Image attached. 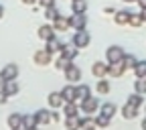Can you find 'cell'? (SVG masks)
I'll list each match as a JSON object with an SVG mask.
<instances>
[{"label":"cell","instance_id":"obj_32","mask_svg":"<svg viewBox=\"0 0 146 130\" xmlns=\"http://www.w3.org/2000/svg\"><path fill=\"white\" fill-rule=\"evenodd\" d=\"M142 102H144V100H142V94H138V91H134V94L128 98V104H132V106H136V108H140Z\"/></svg>","mask_w":146,"mask_h":130},{"label":"cell","instance_id":"obj_4","mask_svg":"<svg viewBox=\"0 0 146 130\" xmlns=\"http://www.w3.org/2000/svg\"><path fill=\"white\" fill-rule=\"evenodd\" d=\"M35 63L36 65H41V67H45V65H51V61H53V53H49L47 49H39V51H35Z\"/></svg>","mask_w":146,"mask_h":130},{"label":"cell","instance_id":"obj_19","mask_svg":"<svg viewBox=\"0 0 146 130\" xmlns=\"http://www.w3.org/2000/svg\"><path fill=\"white\" fill-rule=\"evenodd\" d=\"M116 104H112V102H108V104H104L102 108H100V114H104V116H108V118H114L116 116Z\"/></svg>","mask_w":146,"mask_h":130},{"label":"cell","instance_id":"obj_17","mask_svg":"<svg viewBox=\"0 0 146 130\" xmlns=\"http://www.w3.org/2000/svg\"><path fill=\"white\" fill-rule=\"evenodd\" d=\"M63 114H65V116H79V106H77V102H65V104H63Z\"/></svg>","mask_w":146,"mask_h":130},{"label":"cell","instance_id":"obj_21","mask_svg":"<svg viewBox=\"0 0 146 130\" xmlns=\"http://www.w3.org/2000/svg\"><path fill=\"white\" fill-rule=\"evenodd\" d=\"M130 14L132 12H128V10H118L116 16H114L116 25H128V23H130Z\"/></svg>","mask_w":146,"mask_h":130},{"label":"cell","instance_id":"obj_38","mask_svg":"<svg viewBox=\"0 0 146 130\" xmlns=\"http://www.w3.org/2000/svg\"><path fill=\"white\" fill-rule=\"evenodd\" d=\"M4 83H6V77H4V73H2V71H0V89H2V87H4Z\"/></svg>","mask_w":146,"mask_h":130},{"label":"cell","instance_id":"obj_37","mask_svg":"<svg viewBox=\"0 0 146 130\" xmlns=\"http://www.w3.org/2000/svg\"><path fill=\"white\" fill-rule=\"evenodd\" d=\"M39 4L45 6V8H49V6H55V0H39Z\"/></svg>","mask_w":146,"mask_h":130},{"label":"cell","instance_id":"obj_39","mask_svg":"<svg viewBox=\"0 0 146 130\" xmlns=\"http://www.w3.org/2000/svg\"><path fill=\"white\" fill-rule=\"evenodd\" d=\"M23 2H25V4H29V6H35L36 2H39V0H23Z\"/></svg>","mask_w":146,"mask_h":130},{"label":"cell","instance_id":"obj_15","mask_svg":"<svg viewBox=\"0 0 146 130\" xmlns=\"http://www.w3.org/2000/svg\"><path fill=\"white\" fill-rule=\"evenodd\" d=\"M61 96H63L65 102H75V83H69L67 81V85L61 89Z\"/></svg>","mask_w":146,"mask_h":130},{"label":"cell","instance_id":"obj_9","mask_svg":"<svg viewBox=\"0 0 146 130\" xmlns=\"http://www.w3.org/2000/svg\"><path fill=\"white\" fill-rule=\"evenodd\" d=\"M53 27H55V31H57V33H65L67 29H71V23H69V18H67V16L59 14V16L53 21Z\"/></svg>","mask_w":146,"mask_h":130},{"label":"cell","instance_id":"obj_6","mask_svg":"<svg viewBox=\"0 0 146 130\" xmlns=\"http://www.w3.org/2000/svg\"><path fill=\"white\" fill-rule=\"evenodd\" d=\"M65 79L69 81V83H75V81H79L81 79V69L77 67V65H69L67 69H65Z\"/></svg>","mask_w":146,"mask_h":130},{"label":"cell","instance_id":"obj_3","mask_svg":"<svg viewBox=\"0 0 146 130\" xmlns=\"http://www.w3.org/2000/svg\"><path fill=\"white\" fill-rule=\"evenodd\" d=\"M124 55H126V53H124L122 47L112 45V47H108V51H106V59H108V63H114V61H122Z\"/></svg>","mask_w":146,"mask_h":130},{"label":"cell","instance_id":"obj_20","mask_svg":"<svg viewBox=\"0 0 146 130\" xmlns=\"http://www.w3.org/2000/svg\"><path fill=\"white\" fill-rule=\"evenodd\" d=\"M8 126H10L12 130L23 128V114H10V116H8Z\"/></svg>","mask_w":146,"mask_h":130},{"label":"cell","instance_id":"obj_25","mask_svg":"<svg viewBox=\"0 0 146 130\" xmlns=\"http://www.w3.org/2000/svg\"><path fill=\"white\" fill-rule=\"evenodd\" d=\"M71 63H73V61H71V59H67V57H63V55H59V57L55 59V67H57V69H61V71H65V69H67Z\"/></svg>","mask_w":146,"mask_h":130},{"label":"cell","instance_id":"obj_44","mask_svg":"<svg viewBox=\"0 0 146 130\" xmlns=\"http://www.w3.org/2000/svg\"><path fill=\"white\" fill-rule=\"evenodd\" d=\"M124 2H136V0H124Z\"/></svg>","mask_w":146,"mask_h":130},{"label":"cell","instance_id":"obj_35","mask_svg":"<svg viewBox=\"0 0 146 130\" xmlns=\"http://www.w3.org/2000/svg\"><path fill=\"white\" fill-rule=\"evenodd\" d=\"M87 126H94V120L87 116H83V118L77 116V128H87Z\"/></svg>","mask_w":146,"mask_h":130},{"label":"cell","instance_id":"obj_27","mask_svg":"<svg viewBox=\"0 0 146 130\" xmlns=\"http://www.w3.org/2000/svg\"><path fill=\"white\" fill-rule=\"evenodd\" d=\"M96 89H98V94H110V81L100 77V81L96 83Z\"/></svg>","mask_w":146,"mask_h":130},{"label":"cell","instance_id":"obj_40","mask_svg":"<svg viewBox=\"0 0 146 130\" xmlns=\"http://www.w3.org/2000/svg\"><path fill=\"white\" fill-rule=\"evenodd\" d=\"M136 4H138L140 8H146V0H136Z\"/></svg>","mask_w":146,"mask_h":130},{"label":"cell","instance_id":"obj_34","mask_svg":"<svg viewBox=\"0 0 146 130\" xmlns=\"http://www.w3.org/2000/svg\"><path fill=\"white\" fill-rule=\"evenodd\" d=\"M57 16H59V10L55 8V6H49V8H45V18H47V21H51V23H53Z\"/></svg>","mask_w":146,"mask_h":130},{"label":"cell","instance_id":"obj_12","mask_svg":"<svg viewBox=\"0 0 146 130\" xmlns=\"http://www.w3.org/2000/svg\"><path fill=\"white\" fill-rule=\"evenodd\" d=\"M108 65L110 63H104V61H96L94 65H91V73L100 79V77H106L108 75Z\"/></svg>","mask_w":146,"mask_h":130},{"label":"cell","instance_id":"obj_11","mask_svg":"<svg viewBox=\"0 0 146 130\" xmlns=\"http://www.w3.org/2000/svg\"><path fill=\"white\" fill-rule=\"evenodd\" d=\"M35 118H36V124H41V126H47V124H51V120H53V114L49 112V110H36V114H35Z\"/></svg>","mask_w":146,"mask_h":130},{"label":"cell","instance_id":"obj_41","mask_svg":"<svg viewBox=\"0 0 146 130\" xmlns=\"http://www.w3.org/2000/svg\"><path fill=\"white\" fill-rule=\"evenodd\" d=\"M140 14H142V18H144V23H146V8H140Z\"/></svg>","mask_w":146,"mask_h":130},{"label":"cell","instance_id":"obj_42","mask_svg":"<svg viewBox=\"0 0 146 130\" xmlns=\"http://www.w3.org/2000/svg\"><path fill=\"white\" fill-rule=\"evenodd\" d=\"M2 16H4V6L0 4V18H2Z\"/></svg>","mask_w":146,"mask_h":130},{"label":"cell","instance_id":"obj_22","mask_svg":"<svg viewBox=\"0 0 146 130\" xmlns=\"http://www.w3.org/2000/svg\"><path fill=\"white\" fill-rule=\"evenodd\" d=\"M8 96H14V94H18V81L16 79H6V83H4V87H2Z\"/></svg>","mask_w":146,"mask_h":130},{"label":"cell","instance_id":"obj_16","mask_svg":"<svg viewBox=\"0 0 146 130\" xmlns=\"http://www.w3.org/2000/svg\"><path fill=\"white\" fill-rule=\"evenodd\" d=\"M2 73H4L6 79H16L18 77V65L16 63H8V65L2 67Z\"/></svg>","mask_w":146,"mask_h":130},{"label":"cell","instance_id":"obj_30","mask_svg":"<svg viewBox=\"0 0 146 130\" xmlns=\"http://www.w3.org/2000/svg\"><path fill=\"white\" fill-rule=\"evenodd\" d=\"M134 89L138 91V94H146V77H138L136 81H134Z\"/></svg>","mask_w":146,"mask_h":130},{"label":"cell","instance_id":"obj_36","mask_svg":"<svg viewBox=\"0 0 146 130\" xmlns=\"http://www.w3.org/2000/svg\"><path fill=\"white\" fill-rule=\"evenodd\" d=\"M8 98H10V96L6 94V91H4V89H0V106L6 104V102H8Z\"/></svg>","mask_w":146,"mask_h":130},{"label":"cell","instance_id":"obj_33","mask_svg":"<svg viewBox=\"0 0 146 130\" xmlns=\"http://www.w3.org/2000/svg\"><path fill=\"white\" fill-rule=\"evenodd\" d=\"M132 71L136 73V77H144V75H146V61H138Z\"/></svg>","mask_w":146,"mask_h":130},{"label":"cell","instance_id":"obj_7","mask_svg":"<svg viewBox=\"0 0 146 130\" xmlns=\"http://www.w3.org/2000/svg\"><path fill=\"white\" fill-rule=\"evenodd\" d=\"M124 71H126V67H124L122 61H114V63L108 65V75H110V77H122Z\"/></svg>","mask_w":146,"mask_h":130},{"label":"cell","instance_id":"obj_14","mask_svg":"<svg viewBox=\"0 0 146 130\" xmlns=\"http://www.w3.org/2000/svg\"><path fill=\"white\" fill-rule=\"evenodd\" d=\"M59 53L63 55V57H67V59H71V61H73V59L77 57V47L73 45V43H71V45L61 43V51H59Z\"/></svg>","mask_w":146,"mask_h":130},{"label":"cell","instance_id":"obj_13","mask_svg":"<svg viewBox=\"0 0 146 130\" xmlns=\"http://www.w3.org/2000/svg\"><path fill=\"white\" fill-rule=\"evenodd\" d=\"M55 33H57V31H55L53 25H41V27H39V37H41L43 41L55 39Z\"/></svg>","mask_w":146,"mask_h":130},{"label":"cell","instance_id":"obj_24","mask_svg":"<svg viewBox=\"0 0 146 130\" xmlns=\"http://www.w3.org/2000/svg\"><path fill=\"white\" fill-rule=\"evenodd\" d=\"M71 10L73 12H85L87 10V0H71Z\"/></svg>","mask_w":146,"mask_h":130},{"label":"cell","instance_id":"obj_1","mask_svg":"<svg viewBox=\"0 0 146 130\" xmlns=\"http://www.w3.org/2000/svg\"><path fill=\"white\" fill-rule=\"evenodd\" d=\"M79 108L83 110V114H96L98 110H100V100L89 96V98H85V100L79 102Z\"/></svg>","mask_w":146,"mask_h":130},{"label":"cell","instance_id":"obj_26","mask_svg":"<svg viewBox=\"0 0 146 130\" xmlns=\"http://www.w3.org/2000/svg\"><path fill=\"white\" fill-rule=\"evenodd\" d=\"M110 120H112V118H108V116L100 114V116L94 118V126H98V128H106V126H110Z\"/></svg>","mask_w":146,"mask_h":130},{"label":"cell","instance_id":"obj_43","mask_svg":"<svg viewBox=\"0 0 146 130\" xmlns=\"http://www.w3.org/2000/svg\"><path fill=\"white\" fill-rule=\"evenodd\" d=\"M142 128H144V130H146V118H144V120H142Z\"/></svg>","mask_w":146,"mask_h":130},{"label":"cell","instance_id":"obj_45","mask_svg":"<svg viewBox=\"0 0 146 130\" xmlns=\"http://www.w3.org/2000/svg\"><path fill=\"white\" fill-rule=\"evenodd\" d=\"M144 77H146V75H144Z\"/></svg>","mask_w":146,"mask_h":130},{"label":"cell","instance_id":"obj_2","mask_svg":"<svg viewBox=\"0 0 146 130\" xmlns=\"http://www.w3.org/2000/svg\"><path fill=\"white\" fill-rule=\"evenodd\" d=\"M89 41H91V37H89V33L85 31V29H81V31H77L75 35H73V45H75L77 49H85L87 45H89Z\"/></svg>","mask_w":146,"mask_h":130},{"label":"cell","instance_id":"obj_31","mask_svg":"<svg viewBox=\"0 0 146 130\" xmlns=\"http://www.w3.org/2000/svg\"><path fill=\"white\" fill-rule=\"evenodd\" d=\"M36 126V118H35V114L31 116V114H27V116H23V128H35Z\"/></svg>","mask_w":146,"mask_h":130},{"label":"cell","instance_id":"obj_29","mask_svg":"<svg viewBox=\"0 0 146 130\" xmlns=\"http://www.w3.org/2000/svg\"><path fill=\"white\" fill-rule=\"evenodd\" d=\"M128 25H132L134 29L142 27V25H144V18H142V14H140V12H138V14H134V12H132V14H130V23H128Z\"/></svg>","mask_w":146,"mask_h":130},{"label":"cell","instance_id":"obj_5","mask_svg":"<svg viewBox=\"0 0 146 130\" xmlns=\"http://www.w3.org/2000/svg\"><path fill=\"white\" fill-rule=\"evenodd\" d=\"M69 23H71V29L81 31V29L87 27V16H85V12H73V16L69 18Z\"/></svg>","mask_w":146,"mask_h":130},{"label":"cell","instance_id":"obj_10","mask_svg":"<svg viewBox=\"0 0 146 130\" xmlns=\"http://www.w3.org/2000/svg\"><path fill=\"white\" fill-rule=\"evenodd\" d=\"M47 102H49V106H51L53 110H57V108H61V106L65 104V100H63V96H61V91H51L49 98H47Z\"/></svg>","mask_w":146,"mask_h":130},{"label":"cell","instance_id":"obj_28","mask_svg":"<svg viewBox=\"0 0 146 130\" xmlns=\"http://www.w3.org/2000/svg\"><path fill=\"white\" fill-rule=\"evenodd\" d=\"M122 63H124V67H126V69H134V67H136V63H138V59L134 57V55H124Z\"/></svg>","mask_w":146,"mask_h":130},{"label":"cell","instance_id":"obj_23","mask_svg":"<svg viewBox=\"0 0 146 130\" xmlns=\"http://www.w3.org/2000/svg\"><path fill=\"white\" fill-rule=\"evenodd\" d=\"M45 43H47V45H45V49H47L49 53H53V55L61 51V43L57 41V37H55V39H49V41H45Z\"/></svg>","mask_w":146,"mask_h":130},{"label":"cell","instance_id":"obj_8","mask_svg":"<svg viewBox=\"0 0 146 130\" xmlns=\"http://www.w3.org/2000/svg\"><path fill=\"white\" fill-rule=\"evenodd\" d=\"M89 96H91V89H89L87 83H77V85H75V102H77V104H79L81 100L89 98Z\"/></svg>","mask_w":146,"mask_h":130},{"label":"cell","instance_id":"obj_18","mask_svg":"<svg viewBox=\"0 0 146 130\" xmlns=\"http://www.w3.org/2000/svg\"><path fill=\"white\" fill-rule=\"evenodd\" d=\"M122 116H124L126 120H134V118L138 116V108L132 106V104H126V106L122 108Z\"/></svg>","mask_w":146,"mask_h":130}]
</instances>
